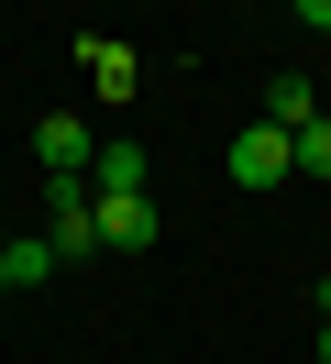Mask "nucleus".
Returning a JSON list of instances; mask_svg holds the SVG:
<instances>
[{
	"label": "nucleus",
	"instance_id": "nucleus-1",
	"mask_svg": "<svg viewBox=\"0 0 331 364\" xmlns=\"http://www.w3.org/2000/svg\"><path fill=\"white\" fill-rule=\"evenodd\" d=\"M232 177L243 188H287V177H298V133H276V122L232 133Z\"/></svg>",
	"mask_w": 331,
	"mask_h": 364
},
{
	"label": "nucleus",
	"instance_id": "nucleus-2",
	"mask_svg": "<svg viewBox=\"0 0 331 364\" xmlns=\"http://www.w3.org/2000/svg\"><path fill=\"white\" fill-rule=\"evenodd\" d=\"M33 166H44V177H88V166H100L88 122H78V111H44V122H33Z\"/></svg>",
	"mask_w": 331,
	"mask_h": 364
},
{
	"label": "nucleus",
	"instance_id": "nucleus-3",
	"mask_svg": "<svg viewBox=\"0 0 331 364\" xmlns=\"http://www.w3.org/2000/svg\"><path fill=\"white\" fill-rule=\"evenodd\" d=\"M88 221H100L110 254H144V243H154V199H144V188H100V199H88Z\"/></svg>",
	"mask_w": 331,
	"mask_h": 364
},
{
	"label": "nucleus",
	"instance_id": "nucleus-4",
	"mask_svg": "<svg viewBox=\"0 0 331 364\" xmlns=\"http://www.w3.org/2000/svg\"><path fill=\"white\" fill-rule=\"evenodd\" d=\"M44 243H56V254H88V243H100V221H88V177H56V210H44Z\"/></svg>",
	"mask_w": 331,
	"mask_h": 364
},
{
	"label": "nucleus",
	"instance_id": "nucleus-5",
	"mask_svg": "<svg viewBox=\"0 0 331 364\" xmlns=\"http://www.w3.org/2000/svg\"><path fill=\"white\" fill-rule=\"evenodd\" d=\"M265 122H276V133H309V122H320V89H309V77H276V89H265Z\"/></svg>",
	"mask_w": 331,
	"mask_h": 364
},
{
	"label": "nucleus",
	"instance_id": "nucleus-6",
	"mask_svg": "<svg viewBox=\"0 0 331 364\" xmlns=\"http://www.w3.org/2000/svg\"><path fill=\"white\" fill-rule=\"evenodd\" d=\"M78 55H88V89H100V100H132V77H144L132 45H78Z\"/></svg>",
	"mask_w": 331,
	"mask_h": 364
},
{
	"label": "nucleus",
	"instance_id": "nucleus-7",
	"mask_svg": "<svg viewBox=\"0 0 331 364\" xmlns=\"http://www.w3.org/2000/svg\"><path fill=\"white\" fill-rule=\"evenodd\" d=\"M56 265H66V254L44 243V232H33V243H0V276H11V287H33V276H56Z\"/></svg>",
	"mask_w": 331,
	"mask_h": 364
},
{
	"label": "nucleus",
	"instance_id": "nucleus-8",
	"mask_svg": "<svg viewBox=\"0 0 331 364\" xmlns=\"http://www.w3.org/2000/svg\"><path fill=\"white\" fill-rule=\"evenodd\" d=\"M88 177H100V188H144L154 166H144V144H100V166H88Z\"/></svg>",
	"mask_w": 331,
	"mask_h": 364
},
{
	"label": "nucleus",
	"instance_id": "nucleus-9",
	"mask_svg": "<svg viewBox=\"0 0 331 364\" xmlns=\"http://www.w3.org/2000/svg\"><path fill=\"white\" fill-rule=\"evenodd\" d=\"M298 177H331V122H309V133H298Z\"/></svg>",
	"mask_w": 331,
	"mask_h": 364
},
{
	"label": "nucleus",
	"instance_id": "nucleus-10",
	"mask_svg": "<svg viewBox=\"0 0 331 364\" xmlns=\"http://www.w3.org/2000/svg\"><path fill=\"white\" fill-rule=\"evenodd\" d=\"M298 23H320V33H331V0H298Z\"/></svg>",
	"mask_w": 331,
	"mask_h": 364
},
{
	"label": "nucleus",
	"instance_id": "nucleus-11",
	"mask_svg": "<svg viewBox=\"0 0 331 364\" xmlns=\"http://www.w3.org/2000/svg\"><path fill=\"white\" fill-rule=\"evenodd\" d=\"M320 364H331V320H320Z\"/></svg>",
	"mask_w": 331,
	"mask_h": 364
},
{
	"label": "nucleus",
	"instance_id": "nucleus-12",
	"mask_svg": "<svg viewBox=\"0 0 331 364\" xmlns=\"http://www.w3.org/2000/svg\"><path fill=\"white\" fill-rule=\"evenodd\" d=\"M0 298H11V276H0Z\"/></svg>",
	"mask_w": 331,
	"mask_h": 364
},
{
	"label": "nucleus",
	"instance_id": "nucleus-13",
	"mask_svg": "<svg viewBox=\"0 0 331 364\" xmlns=\"http://www.w3.org/2000/svg\"><path fill=\"white\" fill-rule=\"evenodd\" d=\"M320 298H331V276H320Z\"/></svg>",
	"mask_w": 331,
	"mask_h": 364
}]
</instances>
